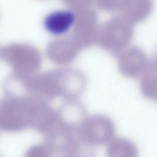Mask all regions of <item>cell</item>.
<instances>
[{
	"mask_svg": "<svg viewBox=\"0 0 157 157\" xmlns=\"http://www.w3.org/2000/svg\"><path fill=\"white\" fill-rule=\"evenodd\" d=\"M56 110L18 103L0 106V130L9 133L32 128L44 134L56 122Z\"/></svg>",
	"mask_w": 157,
	"mask_h": 157,
	"instance_id": "obj_1",
	"label": "cell"
},
{
	"mask_svg": "<svg viewBox=\"0 0 157 157\" xmlns=\"http://www.w3.org/2000/svg\"><path fill=\"white\" fill-rule=\"evenodd\" d=\"M115 126L111 118L102 114L86 117L76 132L79 141L93 147L108 144L114 138Z\"/></svg>",
	"mask_w": 157,
	"mask_h": 157,
	"instance_id": "obj_2",
	"label": "cell"
},
{
	"mask_svg": "<svg viewBox=\"0 0 157 157\" xmlns=\"http://www.w3.org/2000/svg\"><path fill=\"white\" fill-rule=\"evenodd\" d=\"M77 16L70 10H59L48 14L44 19V26L51 34L60 36L67 33L76 24Z\"/></svg>",
	"mask_w": 157,
	"mask_h": 157,
	"instance_id": "obj_3",
	"label": "cell"
},
{
	"mask_svg": "<svg viewBox=\"0 0 157 157\" xmlns=\"http://www.w3.org/2000/svg\"><path fill=\"white\" fill-rule=\"evenodd\" d=\"M106 152L107 157H138L136 145L123 138H114L108 143Z\"/></svg>",
	"mask_w": 157,
	"mask_h": 157,
	"instance_id": "obj_4",
	"label": "cell"
},
{
	"mask_svg": "<svg viewBox=\"0 0 157 157\" xmlns=\"http://www.w3.org/2000/svg\"><path fill=\"white\" fill-rule=\"evenodd\" d=\"M57 157H96V155L92 147L86 146L78 141Z\"/></svg>",
	"mask_w": 157,
	"mask_h": 157,
	"instance_id": "obj_5",
	"label": "cell"
},
{
	"mask_svg": "<svg viewBox=\"0 0 157 157\" xmlns=\"http://www.w3.org/2000/svg\"><path fill=\"white\" fill-rule=\"evenodd\" d=\"M24 157H53L51 151L45 144H37L30 147Z\"/></svg>",
	"mask_w": 157,
	"mask_h": 157,
	"instance_id": "obj_6",
	"label": "cell"
},
{
	"mask_svg": "<svg viewBox=\"0 0 157 157\" xmlns=\"http://www.w3.org/2000/svg\"></svg>",
	"mask_w": 157,
	"mask_h": 157,
	"instance_id": "obj_7",
	"label": "cell"
}]
</instances>
